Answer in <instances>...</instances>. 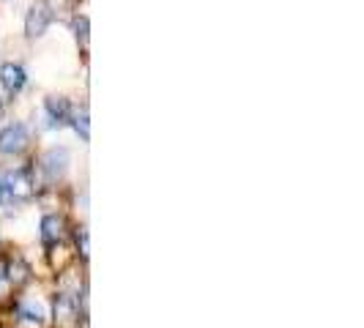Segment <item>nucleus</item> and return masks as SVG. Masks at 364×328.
<instances>
[{
	"mask_svg": "<svg viewBox=\"0 0 364 328\" xmlns=\"http://www.w3.org/2000/svg\"><path fill=\"white\" fill-rule=\"evenodd\" d=\"M69 162H72V156H69L66 148H53V151H47V153L41 156V173H44V178L50 183L60 181V178L66 175V170H69Z\"/></svg>",
	"mask_w": 364,
	"mask_h": 328,
	"instance_id": "f257e3e1",
	"label": "nucleus"
},
{
	"mask_svg": "<svg viewBox=\"0 0 364 328\" xmlns=\"http://www.w3.org/2000/svg\"><path fill=\"white\" fill-rule=\"evenodd\" d=\"M31 143V134L22 124H11V126L0 129V153L3 156H14L22 153Z\"/></svg>",
	"mask_w": 364,
	"mask_h": 328,
	"instance_id": "f03ea898",
	"label": "nucleus"
},
{
	"mask_svg": "<svg viewBox=\"0 0 364 328\" xmlns=\"http://www.w3.org/2000/svg\"><path fill=\"white\" fill-rule=\"evenodd\" d=\"M50 19H53L50 9H47L44 3H36V6L28 11V17H25V33H28V38L44 36L47 28H50Z\"/></svg>",
	"mask_w": 364,
	"mask_h": 328,
	"instance_id": "7ed1b4c3",
	"label": "nucleus"
},
{
	"mask_svg": "<svg viewBox=\"0 0 364 328\" xmlns=\"http://www.w3.org/2000/svg\"><path fill=\"white\" fill-rule=\"evenodd\" d=\"M3 181H6V195H11L14 200H28L33 195V178H31L28 170H14Z\"/></svg>",
	"mask_w": 364,
	"mask_h": 328,
	"instance_id": "20e7f679",
	"label": "nucleus"
},
{
	"mask_svg": "<svg viewBox=\"0 0 364 328\" xmlns=\"http://www.w3.org/2000/svg\"><path fill=\"white\" fill-rule=\"evenodd\" d=\"M28 82V72L19 63H3L0 66V85L6 88V93H19Z\"/></svg>",
	"mask_w": 364,
	"mask_h": 328,
	"instance_id": "39448f33",
	"label": "nucleus"
},
{
	"mask_svg": "<svg viewBox=\"0 0 364 328\" xmlns=\"http://www.w3.org/2000/svg\"><path fill=\"white\" fill-rule=\"evenodd\" d=\"M47 118H50V126H66L69 121H72V104L66 102V99H60V96H50L47 99Z\"/></svg>",
	"mask_w": 364,
	"mask_h": 328,
	"instance_id": "423d86ee",
	"label": "nucleus"
},
{
	"mask_svg": "<svg viewBox=\"0 0 364 328\" xmlns=\"http://www.w3.org/2000/svg\"><path fill=\"white\" fill-rule=\"evenodd\" d=\"M66 233V222L63 217H58V214H50V217L41 219V238L47 241V244H58L60 238Z\"/></svg>",
	"mask_w": 364,
	"mask_h": 328,
	"instance_id": "0eeeda50",
	"label": "nucleus"
},
{
	"mask_svg": "<svg viewBox=\"0 0 364 328\" xmlns=\"http://www.w3.org/2000/svg\"><path fill=\"white\" fill-rule=\"evenodd\" d=\"M3 276H9L11 285H25V282L31 279V268H28V263H22V260H11V263L3 268Z\"/></svg>",
	"mask_w": 364,
	"mask_h": 328,
	"instance_id": "6e6552de",
	"label": "nucleus"
},
{
	"mask_svg": "<svg viewBox=\"0 0 364 328\" xmlns=\"http://www.w3.org/2000/svg\"><path fill=\"white\" fill-rule=\"evenodd\" d=\"M72 124H74V129H77V134L88 143L91 140V129H88V112L82 109V112H77V115H72Z\"/></svg>",
	"mask_w": 364,
	"mask_h": 328,
	"instance_id": "1a4fd4ad",
	"label": "nucleus"
},
{
	"mask_svg": "<svg viewBox=\"0 0 364 328\" xmlns=\"http://www.w3.org/2000/svg\"><path fill=\"white\" fill-rule=\"evenodd\" d=\"M19 315H22V320H28V323H41V320H44V310H41V307H28V304H25V307L19 310Z\"/></svg>",
	"mask_w": 364,
	"mask_h": 328,
	"instance_id": "9d476101",
	"label": "nucleus"
},
{
	"mask_svg": "<svg viewBox=\"0 0 364 328\" xmlns=\"http://www.w3.org/2000/svg\"><path fill=\"white\" fill-rule=\"evenodd\" d=\"M74 36H77V41L88 44V17H77V19H74Z\"/></svg>",
	"mask_w": 364,
	"mask_h": 328,
	"instance_id": "9b49d317",
	"label": "nucleus"
},
{
	"mask_svg": "<svg viewBox=\"0 0 364 328\" xmlns=\"http://www.w3.org/2000/svg\"><path fill=\"white\" fill-rule=\"evenodd\" d=\"M80 249H82V257H88V233H82L80 238Z\"/></svg>",
	"mask_w": 364,
	"mask_h": 328,
	"instance_id": "f8f14e48",
	"label": "nucleus"
},
{
	"mask_svg": "<svg viewBox=\"0 0 364 328\" xmlns=\"http://www.w3.org/2000/svg\"><path fill=\"white\" fill-rule=\"evenodd\" d=\"M6 197H9V195H6V181H3V175H0V205L6 202Z\"/></svg>",
	"mask_w": 364,
	"mask_h": 328,
	"instance_id": "ddd939ff",
	"label": "nucleus"
},
{
	"mask_svg": "<svg viewBox=\"0 0 364 328\" xmlns=\"http://www.w3.org/2000/svg\"><path fill=\"white\" fill-rule=\"evenodd\" d=\"M0 282H3V266H0Z\"/></svg>",
	"mask_w": 364,
	"mask_h": 328,
	"instance_id": "4468645a",
	"label": "nucleus"
},
{
	"mask_svg": "<svg viewBox=\"0 0 364 328\" xmlns=\"http://www.w3.org/2000/svg\"><path fill=\"white\" fill-rule=\"evenodd\" d=\"M0 118H3V102H0Z\"/></svg>",
	"mask_w": 364,
	"mask_h": 328,
	"instance_id": "2eb2a0df",
	"label": "nucleus"
}]
</instances>
